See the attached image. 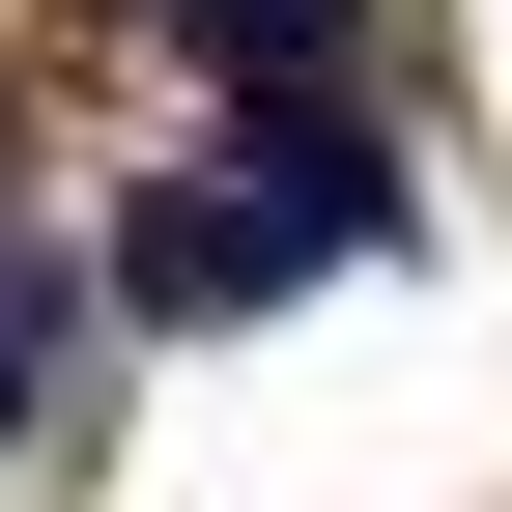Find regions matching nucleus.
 I'll use <instances>...</instances> for the list:
<instances>
[{"mask_svg":"<svg viewBox=\"0 0 512 512\" xmlns=\"http://www.w3.org/2000/svg\"><path fill=\"white\" fill-rule=\"evenodd\" d=\"M29 342H57V285H29V256H0V399H29Z\"/></svg>","mask_w":512,"mask_h":512,"instance_id":"obj_3","label":"nucleus"},{"mask_svg":"<svg viewBox=\"0 0 512 512\" xmlns=\"http://www.w3.org/2000/svg\"><path fill=\"white\" fill-rule=\"evenodd\" d=\"M370 228H399V171H370L313 86H256V143H200V171L114 200V285H143V313H285L313 256H370Z\"/></svg>","mask_w":512,"mask_h":512,"instance_id":"obj_1","label":"nucleus"},{"mask_svg":"<svg viewBox=\"0 0 512 512\" xmlns=\"http://www.w3.org/2000/svg\"><path fill=\"white\" fill-rule=\"evenodd\" d=\"M171 29H200L228 86H342V29H370V0H171Z\"/></svg>","mask_w":512,"mask_h":512,"instance_id":"obj_2","label":"nucleus"}]
</instances>
